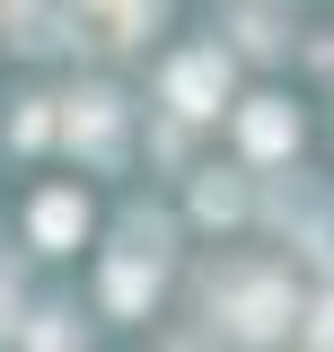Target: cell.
Returning a JSON list of instances; mask_svg holds the SVG:
<instances>
[{
	"instance_id": "9",
	"label": "cell",
	"mask_w": 334,
	"mask_h": 352,
	"mask_svg": "<svg viewBox=\"0 0 334 352\" xmlns=\"http://www.w3.org/2000/svg\"><path fill=\"white\" fill-rule=\"evenodd\" d=\"M238 27H247V44H255V53H273V44H282V18H273V9H247Z\"/></svg>"
},
{
	"instance_id": "10",
	"label": "cell",
	"mask_w": 334,
	"mask_h": 352,
	"mask_svg": "<svg viewBox=\"0 0 334 352\" xmlns=\"http://www.w3.org/2000/svg\"><path fill=\"white\" fill-rule=\"evenodd\" d=\"M9 132H18V141H27V150H36L44 132H53V115H44V106H27V115H18V124H9Z\"/></svg>"
},
{
	"instance_id": "1",
	"label": "cell",
	"mask_w": 334,
	"mask_h": 352,
	"mask_svg": "<svg viewBox=\"0 0 334 352\" xmlns=\"http://www.w3.org/2000/svg\"><path fill=\"white\" fill-rule=\"evenodd\" d=\"M167 97H176V115H220V97H229V62H220V53H185V62L167 71Z\"/></svg>"
},
{
	"instance_id": "6",
	"label": "cell",
	"mask_w": 334,
	"mask_h": 352,
	"mask_svg": "<svg viewBox=\"0 0 334 352\" xmlns=\"http://www.w3.org/2000/svg\"><path fill=\"white\" fill-rule=\"evenodd\" d=\"M80 194H44V203H36V238H44V247H71V238H80Z\"/></svg>"
},
{
	"instance_id": "8",
	"label": "cell",
	"mask_w": 334,
	"mask_h": 352,
	"mask_svg": "<svg viewBox=\"0 0 334 352\" xmlns=\"http://www.w3.org/2000/svg\"><path fill=\"white\" fill-rule=\"evenodd\" d=\"M9 36L44 53V44H62V18H53V9H9Z\"/></svg>"
},
{
	"instance_id": "5",
	"label": "cell",
	"mask_w": 334,
	"mask_h": 352,
	"mask_svg": "<svg viewBox=\"0 0 334 352\" xmlns=\"http://www.w3.org/2000/svg\"><path fill=\"white\" fill-rule=\"evenodd\" d=\"M150 291H159V264H141V256H124V264H106V300L124 308H150Z\"/></svg>"
},
{
	"instance_id": "4",
	"label": "cell",
	"mask_w": 334,
	"mask_h": 352,
	"mask_svg": "<svg viewBox=\"0 0 334 352\" xmlns=\"http://www.w3.org/2000/svg\"><path fill=\"white\" fill-rule=\"evenodd\" d=\"M238 132H247V150H255V159H291V141H299V115L264 97V106H247V124H238Z\"/></svg>"
},
{
	"instance_id": "2",
	"label": "cell",
	"mask_w": 334,
	"mask_h": 352,
	"mask_svg": "<svg viewBox=\"0 0 334 352\" xmlns=\"http://www.w3.org/2000/svg\"><path fill=\"white\" fill-rule=\"evenodd\" d=\"M229 317H238V335H282L291 326V282H273V273H255L229 291Z\"/></svg>"
},
{
	"instance_id": "7",
	"label": "cell",
	"mask_w": 334,
	"mask_h": 352,
	"mask_svg": "<svg viewBox=\"0 0 334 352\" xmlns=\"http://www.w3.org/2000/svg\"><path fill=\"white\" fill-rule=\"evenodd\" d=\"M194 212H203V220H238V212H247V194H238L229 176H203V194H194Z\"/></svg>"
},
{
	"instance_id": "12",
	"label": "cell",
	"mask_w": 334,
	"mask_h": 352,
	"mask_svg": "<svg viewBox=\"0 0 334 352\" xmlns=\"http://www.w3.org/2000/svg\"><path fill=\"white\" fill-rule=\"evenodd\" d=\"M317 352H334V300L317 308Z\"/></svg>"
},
{
	"instance_id": "13",
	"label": "cell",
	"mask_w": 334,
	"mask_h": 352,
	"mask_svg": "<svg viewBox=\"0 0 334 352\" xmlns=\"http://www.w3.org/2000/svg\"><path fill=\"white\" fill-rule=\"evenodd\" d=\"M0 326H9V291H0Z\"/></svg>"
},
{
	"instance_id": "3",
	"label": "cell",
	"mask_w": 334,
	"mask_h": 352,
	"mask_svg": "<svg viewBox=\"0 0 334 352\" xmlns=\"http://www.w3.org/2000/svg\"><path fill=\"white\" fill-rule=\"evenodd\" d=\"M115 132H124V106H115L106 88H88V97H71V141H80L88 159H115Z\"/></svg>"
},
{
	"instance_id": "11",
	"label": "cell",
	"mask_w": 334,
	"mask_h": 352,
	"mask_svg": "<svg viewBox=\"0 0 334 352\" xmlns=\"http://www.w3.org/2000/svg\"><path fill=\"white\" fill-rule=\"evenodd\" d=\"M36 352H71V326H62V317H44V326H36Z\"/></svg>"
}]
</instances>
